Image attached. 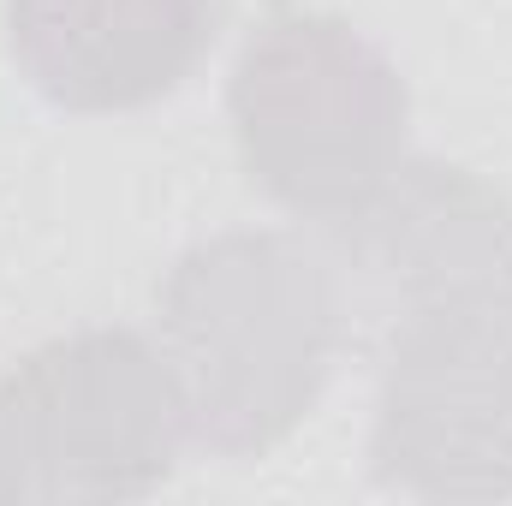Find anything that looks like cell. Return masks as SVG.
<instances>
[{"label":"cell","mask_w":512,"mask_h":506,"mask_svg":"<svg viewBox=\"0 0 512 506\" xmlns=\"http://www.w3.org/2000/svg\"><path fill=\"white\" fill-rule=\"evenodd\" d=\"M155 328L191 441L215 459H262L316 411L352 340V310L322 245L239 227L161 274Z\"/></svg>","instance_id":"cell-1"},{"label":"cell","mask_w":512,"mask_h":506,"mask_svg":"<svg viewBox=\"0 0 512 506\" xmlns=\"http://www.w3.org/2000/svg\"><path fill=\"white\" fill-rule=\"evenodd\" d=\"M227 120L256 191L334 227L405 161L411 90L358 24L274 6L233 60Z\"/></svg>","instance_id":"cell-2"},{"label":"cell","mask_w":512,"mask_h":506,"mask_svg":"<svg viewBox=\"0 0 512 506\" xmlns=\"http://www.w3.org/2000/svg\"><path fill=\"white\" fill-rule=\"evenodd\" d=\"M185 441V399L155 340L137 328L60 334L0 381V506L155 495Z\"/></svg>","instance_id":"cell-3"},{"label":"cell","mask_w":512,"mask_h":506,"mask_svg":"<svg viewBox=\"0 0 512 506\" xmlns=\"http://www.w3.org/2000/svg\"><path fill=\"white\" fill-rule=\"evenodd\" d=\"M370 471L411 501L512 495V286L423 304L387 328Z\"/></svg>","instance_id":"cell-4"},{"label":"cell","mask_w":512,"mask_h":506,"mask_svg":"<svg viewBox=\"0 0 512 506\" xmlns=\"http://www.w3.org/2000/svg\"><path fill=\"white\" fill-rule=\"evenodd\" d=\"M322 233L352 328L364 316L393 328L423 304L512 286V197L459 161L405 155L346 221Z\"/></svg>","instance_id":"cell-5"},{"label":"cell","mask_w":512,"mask_h":506,"mask_svg":"<svg viewBox=\"0 0 512 506\" xmlns=\"http://www.w3.org/2000/svg\"><path fill=\"white\" fill-rule=\"evenodd\" d=\"M221 0H6L18 78L66 114H137L209 60Z\"/></svg>","instance_id":"cell-6"}]
</instances>
